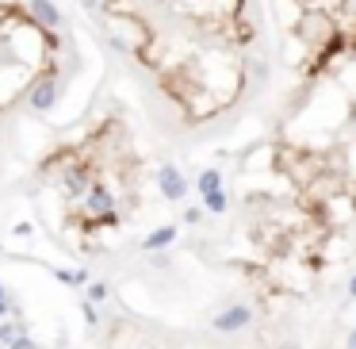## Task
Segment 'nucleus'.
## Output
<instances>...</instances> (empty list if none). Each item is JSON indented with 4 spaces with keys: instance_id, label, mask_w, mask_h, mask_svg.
I'll list each match as a JSON object with an SVG mask.
<instances>
[{
    "instance_id": "nucleus-11",
    "label": "nucleus",
    "mask_w": 356,
    "mask_h": 349,
    "mask_svg": "<svg viewBox=\"0 0 356 349\" xmlns=\"http://www.w3.org/2000/svg\"><path fill=\"white\" fill-rule=\"evenodd\" d=\"M348 299H356V273L348 276Z\"/></svg>"
},
{
    "instance_id": "nucleus-9",
    "label": "nucleus",
    "mask_w": 356,
    "mask_h": 349,
    "mask_svg": "<svg viewBox=\"0 0 356 349\" xmlns=\"http://www.w3.org/2000/svg\"><path fill=\"white\" fill-rule=\"evenodd\" d=\"M12 349H39L35 341H27V338H19V341H12Z\"/></svg>"
},
{
    "instance_id": "nucleus-7",
    "label": "nucleus",
    "mask_w": 356,
    "mask_h": 349,
    "mask_svg": "<svg viewBox=\"0 0 356 349\" xmlns=\"http://www.w3.org/2000/svg\"><path fill=\"white\" fill-rule=\"evenodd\" d=\"M88 299H108V284H92V288H88Z\"/></svg>"
},
{
    "instance_id": "nucleus-12",
    "label": "nucleus",
    "mask_w": 356,
    "mask_h": 349,
    "mask_svg": "<svg viewBox=\"0 0 356 349\" xmlns=\"http://www.w3.org/2000/svg\"><path fill=\"white\" fill-rule=\"evenodd\" d=\"M348 123H353V127H356V104H353V111H348Z\"/></svg>"
},
{
    "instance_id": "nucleus-14",
    "label": "nucleus",
    "mask_w": 356,
    "mask_h": 349,
    "mask_svg": "<svg viewBox=\"0 0 356 349\" xmlns=\"http://www.w3.org/2000/svg\"><path fill=\"white\" fill-rule=\"evenodd\" d=\"M0 311H4V299H0Z\"/></svg>"
},
{
    "instance_id": "nucleus-3",
    "label": "nucleus",
    "mask_w": 356,
    "mask_h": 349,
    "mask_svg": "<svg viewBox=\"0 0 356 349\" xmlns=\"http://www.w3.org/2000/svg\"><path fill=\"white\" fill-rule=\"evenodd\" d=\"M158 188H161V196H165V199H173V204H176V199H184V192H188V181H184L180 169L165 165L158 173Z\"/></svg>"
},
{
    "instance_id": "nucleus-5",
    "label": "nucleus",
    "mask_w": 356,
    "mask_h": 349,
    "mask_svg": "<svg viewBox=\"0 0 356 349\" xmlns=\"http://www.w3.org/2000/svg\"><path fill=\"white\" fill-rule=\"evenodd\" d=\"M199 192H203V196L223 192V173H218V169H203V173H199Z\"/></svg>"
},
{
    "instance_id": "nucleus-8",
    "label": "nucleus",
    "mask_w": 356,
    "mask_h": 349,
    "mask_svg": "<svg viewBox=\"0 0 356 349\" xmlns=\"http://www.w3.org/2000/svg\"><path fill=\"white\" fill-rule=\"evenodd\" d=\"M199 219H203V208H188V211H184V223H191V226H196Z\"/></svg>"
},
{
    "instance_id": "nucleus-6",
    "label": "nucleus",
    "mask_w": 356,
    "mask_h": 349,
    "mask_svg": "<svg viewBox=\"0 0 356 349\" xmlns=\"http://www.w3.org/2000/svg\"><path fill=\"white\" fill-rule=\"evenodd\" d=\"M226 208H230L226 192H211V196H203V211H211V215H223Z\"/></svg>"
},
{
    "instance_id": "nucleus-10",
    "label": "nucleus",
    "mask_w": 356,
    "mask_h": 349,
    "mask_svg": "<svg viewBox=\"0 0 356 349\" xmlns=\"http://www.w3.org/2000/svg\"><path fill=\"white\" fill-rule=\"evenodd\" d=\"M345 349H356V326L348 330V338H345Z\"/></svg>"
},
{
    "instance_id": "nucleus-2",
    "label": "nucleus",
    "mask_w": 356,
    "mask_h": 349,
    "mask_svg": "<svg viewBox=\"0 0 356 349\" xmlns=\"http://www.w3.org/2000/svg\"><path fill=\"white\" fill-rule=\"evenodd\" d=\"M253 323V311L245 307V303H234V307H226V311H218L215 315V330L218 334H238V330H245V326Z\"/></svg>"
},
{
    "instance_id": "nucleus-1",
    "label": "nucleus",
    "mask_w": 356,
    "mask_h": 349,
    "mask_svg": "<svg viewBox=\"0 0 356 349\" xmlns=\"http://www.w3.org/2000/svg\"><path fill=\"white\" fill-rule=\"evenodd\" d=\"M58 35L24 0H0V116L54 81Z\"/></svg>"
},
{
    "instance_id": "nucleus-13",
    "label": "nucleus",
    "mask_w": 356,
    "mask_h": 349,
    "mask_svg": "<svg viewBox=\"0 0 356 349\" xmlns=\"http://www.w3.org/2000/svg\"><path fill=\"white\" fill-rule=\"evenodd\" d=\"M280 349H299V346H280Z\"/></svg>"
},
{
    "instance_id": "nucleus-4",
    "label": "nucleus",
    "mask_w": 356,
    "mask_h": 349,
    "mask_svg": "<svg viewBox=\"0 0 356 349\" xmlns=\"http://www.w3.org/2000/svg\"><path fill=\"white\" fill-rule=\"evenodd\" d=\"M173 242H176V226H161V231H153L142 246L146 249H165V246H173Z\"/></svg>"
}]
</instances>
